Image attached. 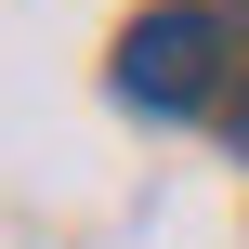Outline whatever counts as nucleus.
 I'll return each instance as SVG.
<instances>
[{
    "label": "nucleus",
    "mask_w": 249,
    "mask_h": 249,
    "mask_svg": "<svg viewBox=\"0 0 249 249\" xmlns=\"http://www.w3.org/2000/svg\"><path fill=\"white\" fill-rule=\"evenodd\" d=\"M118 92L158 105V118L210 105V92H223V13H210V0H158V13L118 39Z\"/></svg>",
    "instance_id": "nucleus-1"
},
{
    "label": "nucleus",
    "mask_w": 249,
    "mask_h": 249,
    "mask_svg": "<svg viewBox=\"0 0 249 249\" xmlns=\"http://www.w3.org/2000/svg\"><path fill=\"white\" fill-rule=\"evenodd\" d=\"M236 158H249V105H236Z\"/></svg>",
    "instance_id": "nucleus-2"
}]
</instances>
